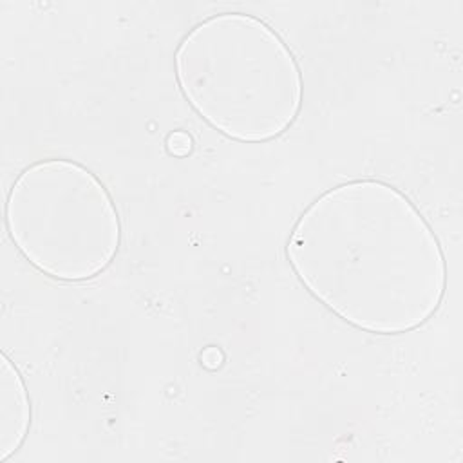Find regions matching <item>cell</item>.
<instances>
[{"label": "cell", "instance_id": "6", "mask_svg": "<svg viewBox=\"0 0 463 463\" xmlns=\"http://www.w3.org/2000/svg\"><path fill=\"white\" fill-rule=\"evenodd\" d=\"M222 362H224V354H222V351L217 349L215 345H208V347L201 353V364H203L206 369H210V371L219 369V367L222 365Z\"/></svg>", "mask_w": 463, "mask_h": 463}, {"label": "cell", "instance_id": "2", "mask_svg": "<svg viewBox=\"0 0 463 463\" xmlns=\"http://www.w3.org/2000/svg\"><path fill=\"white\" fill-rule=\"evenodd\" d=\"M174 63L184 99L230 139H275L300 112V67L282 36L253 14L201 20L179 42Z\"/></svg>", "mask_w": 463, "mask_h": 463}, {"label": "cell", "instance_id": "1", "mask_svg": "<svg viewBox=\"0 0 463 463\" xmlns=\"http://www.w3.org/2000/svg\"><path fill=\"white\" fill-rule=\"evenodd\" d=\"M286 257L313 298L367 333L412 331L445 295L438 235L402 190L380 179L345 181L315 197L288 235Z\"/></svg>", "mask_w": 463, "mask_h": 463}, {"label": "cell", "instance_id": "3", "mask_svg": "<svg viewBox=\"0 0 463 463\" xmlns=\"http://www.w3.org/2000/svg\"><path fill=\"white\" fill-rule=\"evenodd\" d=\"M16 250L43 275L83 282L114 260L121 224L112 195L94 172L65 157L25 166L5 199Z\"/></svg>", "mask_w": 463, "mask_h": 463}, {"label": "cell", "instance_id": "5", "mask_svg": "<svg viewBox=\"0 0 463 463\" xmlns=\"http://www.w3.org/2000/svg\"><path fill=\"white\" fill-rule=\"evenodd\" d=\"M166 150L170 156H175V157H184L192 152L194 148V139L188 132L184 130H174L166 136Z\"/></svg>", "mask_w": 463, "mask_h": 463}, {"label": "cell", "instance_id": "4", "mask_svg": "<svg viewBox=\"0 0 463 463\" xmlns=\"http://www.w3.org/2000/svg\"><path fill=\"white\" fill-rule=\"evenodd\" d=\"M31 425V398L27 385L4 353L0 367V461L9 459L24 445Z\"/></svg>", "mask_w": 463, "mask_h": 463}]
</instances>
